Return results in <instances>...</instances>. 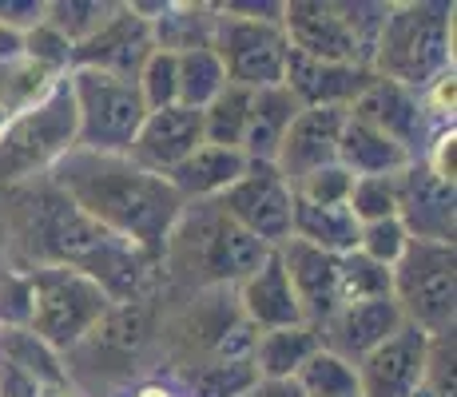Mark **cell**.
<instances>
[{
    "label": "cell",
    "instance_id": "obj_33",
    "mask_svg": "<svg viewBox=\"0 0 457 397\" xmlns=\"http://www.w3.org/2000/svg\"><path fill=\"white\" fill-rule=\"evenodd\" d=\"M338 298H342V306L374 302V298H394V270L378 267V262H370L366 254H358V251L342 254Z\"/></svg>",
    "mask_w": 457,
    "mask_h": 397
},
{
    "label": "cell",
    "instance_id": "obj_23",
    "mask_svg": "<svg viewBox=\"0 0 457 397\" xmlns=\"http://www.w3.org/2000/svg\"><path fill=\"white\" fill-rule=\"evenodd\" d=\"M298 100L287 92L283 84L275 87H259L251 92V116H247V131H243V147L247 163H275L278 144H283L287 128L298 116Z\"/></svg>",
    "mask_w": 457,
    "mask_h": 397
},
{
    "label": "cell",
    "instance_id": "obj_24",
    "mask_svg": "<svg viewBox=\"0 0 457 397\" xmlns=\"http://www.w3.org/2000/svg\"><path fill=\"white\" fill-rule=\"evenodd\" d=\"M338 163L346 167L354 179H370V175H402L414 159L402 152L390 136H382L370 123L354 120L346 112L342 123V139H338Z\"/></svg>",
    "mask_w": 457,
    "mask_h": 397
},
{
    "label": "cell",
    "instance_id": "obj_17",
    "mask_svg": "<svg viewBox=\"0 0 457 397\" xmlns=\"http://www.w3.org/2000/svg\"><path fill=\"white\" fill-rule=\"evenodd\" d=\"M402 310L394 298H374V302H350L338 306L327 322L319 326L322 350H330L334 358L358 366L366 354H374L382 342H390L402 330Z\"/></svg>",
    "mask_w": 457,
    "mask_h": 397
},
{
    "label": "cell",
    "instance_id": "obj_45",
    "mask_svg": "<svg viewBox=\"0 0 457 397\" xmlns=\"http://www.w3.org/2000/svg\"><path fill=\"white\" fill-rule=\"evenodd\" d=\"M8 262V235H4V219H0V267Z\"/></svg>",
    "mask_w": 457,
    "mask_h": 397
},
{
    "label": "cell",
    "instance_id": "obj_28",
    "mask_svg": "<svg viewBox=\"0 0 457 397\" xmlns=\"http://www.w3.org/2000/svg\"><path fill=\"white\" fill-rule=\"evenodd\" d=\"M223 87H227V72L211 44L207 48L175 52V103L204 112Z\"/></svg>",
    "mask_w": 457,
    "mask_h": 397
},
{
    "label": "cell",
    "instance_id": "obj_40",
    "mask_svg": "<svg viewBox=\"0 0 457 397\" xmlns=\"http://www.w3.org/2000/svg\"><path fill=\"white\" fill-rule=\"evenodd\" d=\"M44 21V0H0V24L16 37H24L29 29H37Z\"/></svg>",
    "mask_w": 457,
    "mask_h": 397
},
{
    "label": "cell",
    "instance_id": "obj_42",
    "mask_svg": "<svg viewBox=\"0 0 457 397\" xmlns=\"http://www.w3.org/2000/svg\"><path fill=\"white\" fill-rule=\"evenodd\" d=\"M243 397H306V393H303V385H298L295 377H287V382H262L259 377V382H254Z\"/></svg>",
    "mask_w": 457,
    "mask_h": 397
},
{
    "label": "cell",
    "instance_id": "obj_37",
    "mask_svg": "<svg viewBox=\"0 0 457 397\" xmlns=\"http://www.w3.org/2000/svg\"><path fill=\"white\" fill-rule=\"evenodd\" d=\"M350 183H354V175H350L342 163H330V167L311 171L306 179H298L291 187V195L298 203H311V207H346Z\"/></svg>",
    "mask_w": 457,
    "mask_h": 397
},
{
    "label": "cell",
    "instance_id": "obj_35",
    "mask_svg": "<svg viewBox=\"0 0 457 397\" xmlns=\"http://www.w3.org/2000/svg\"><path fill=\"white\" fill-rule=\"evenodd\" d=\"M29 322H32L29 267L4 262V267H0V330H29Z\"/></svg>",
    "mask_w": 457,
    "mask_h": 397
},
{
    "label": "cell",
    "instance_id": "obj_25",
    "mask_svg": "<svg viewBox=\"0 0 457 397\" xmlns=\"http://www.w3.org/2000/svg\"><path fill=\"white\" fill-rule=\"evenodd\" d=\"M322 350L319 330L314 326H287V330H267L254 334L251 346V366L262 382H287Z\"/></svg>",
    "mask_w": 457,
    "mask_h": 397
},
{
    "label": "cell",
    "instance_id": "obj_16",
    "mask_svg": "<svg viewBox=\"0 0 457 397\" xmlns=\"http://www.w3.org/2000/svg\"><path fill=\"white\" fill-rule=\"evenodd\" d=\"M195 147H204V112L171 103V108L147 112L136 139L128 147V159L152 175H167L183 163Z\"/></svg>",
    "mask_w": 457,
    "mask_h": 397
},
{
    "label": "cell",
    "instance_id": "obj_15",
    "mask_svg": "<svg viewBox=\"0 0 457 397\" xmlns=\"http://www.w3.org/2000/svg\"><path fill=\"white\" fill-rule=\"evenodd\" d=\"M398 219L410 238L426 243H453L457 231V195L453 183L437 179L421 159L398 175Z\"/></svg>",
    "mask_w": 457,
    "mask_h": 397
},
{
    "label": "cell",
    "instance_id": "obj_5",
    "mask_svg": "<svg viewBox=\"0 0 457 397\" xmlns=\"http://www.w3.org/2000/svg\"><path fill=\"white\" fill-rule=\"evenodd\" d=\"M386 4L350 0H283V37L295 52L327 64L370 68Z\"/></svg>",
    "mask_w": 457,
    "mask_h": 397
},
{
    "label": "cell",
    "instance_id": "obj_3",
    "mask_svg": "<svg viewBox=\"0 0 457 397\" xmlns=\"http://www.w3.org/2000/svg\"><path fill=\"white\" fill-rule=\"evenodd\" d=\"M370 72L378 79L426 92L434 79L453 72V4L410 0L386 4L382 29L374 40Z\"/></svg>",
    "mask_w": 457,
    "mask_h": 397
},
{
    "label": "cell",
    "instance_id": "obj_31",
    "mask_svg": "<svg viewBox=\"0 0 457 397\" xmlns=\"http://www.w3.org/2000/svg\"><path fill=\"white\" fill-rule=\"evenodd\" d=\"M251 116V92L247 87L227 84L223 92L204 108V144L211 147H243V131Z\"/></svg>",
    "mask_w": 457,
    "mask_h": 397
},
{
    "label": "cell",
    "instance_id": "obj_43",
    "mask_svg": "<svg viewBox=\"0 0 457 397\" xmlns=\"http://www.w3.org/2000/svg\"><path fill=\"white\" fill-rule=\"evenodd\" d=\"M8 56H21V37L0 24V60H8Z\"/></svg>",
    "mask_w": 457,
    "mask_h": 397
},
{
    "label": "cell",
    "instance_id": "obj_20",
    "mask_svg": "<svg viewBox=\"0 0 457 397\" xmlns=\"http://www.w3.org/2000/svg\"><path fill=\"white\" fill-rule=\"evenodd\" d=\"M374 72L358 64H327V60H311L303 52H287L283 68V87L298 100V108H342L350 112V103L370 87Z\"/></svg>",
    "mask_w": 457,
    "mask_h": 397
},
{
    "label": "cell",
    "instance_id": "obj_22",
    "mask_svg": "<svg viewBox=\"0 0 457 397\" xmlns=\"http://www.w3.org/2000/svg\"><path fill=\"white\" fill-rule=\"evenodd\" d=\"M247 171V155L235 147H195L175 171H167L163 179L171 183V191L183 199V207L191 203H215L231 183H239V175Z\"/></svg>",
    "mask_w": 457,
    "mask_h": 397
},
{
    "label": "cell",
    "instance_id": "obj_39",
    "mask_svg": "<svg viewBox=\"0 0 457 397\" xmlns=\"http://www.w3.org/2000/svg\"><path fill=\"white\" fill-rule=\"evenodd\" d=\"M21 56H29L32 64L48 68V72H56V76L72 72V44L60 37L56 29H48L44 21L21 37Z\"/></svg>",
    "mask_w": 457,
    "mask_h": 397
},
{
    "label": "cell",
    "instance_id": "obj_14",
    "mask_svg": "<svg viewBox=\"0 0 457 397\" xmlns=\"http://www.w3.org/2000/svg\"><path fill=\"white\" fill-rule=\"evenodd\" d=\"M429 338L414 326H402L390 342L358 361V390L362 397H418L426 382Z\"/></svg>",
    "mask_w": 457,
    "mask_h": 397
},
{
    "label": "cell",
    "instance_id": "obj_10",
    "mask_svg": "<svg viewBox=\"0 0 457 397\" xmlns=\"http://www.w3.org/2000/svg\"><path fill=\"white\" fill-rule=\"evenodd\" d=\"M219 64L227 72V84L259 92V87L283 84L287 52L291 44L283 37V24L275 21H251V16H231L215 4V32H211Z\"/></svg>",
    "mask_w": 457,
    "mask_h": 397
},
{
    "label": "cell",
    "instance_id": "obj_7",
    "mask_svg": "<svg viewBox=\"0 0 457 397\" xmlns=\"http://www.w3.org/2000/svg\"><path fill=\"white\" fill-rule=\"evenodd\" d=\"M32 278V322L29 330L60 358L72 354L87 334L112 310V298L100 282L72 267H29Z\"/></svg>",
    "mask_w": 457,
    "mask_h": 397
},
{
    "label": "cell",
    "instance_id": "obj_2",
    "mask_svg": "<svg viewBox=\"0 0 457 397\" xmlns=\"http://www.w3.org/2000/svg\"><path fill=\"white\" fill-rule=\"evenodd\" d=\"M270 246L235 227L215 203L183 207L160 254V275L171 290H235L270 259Z\"/></svg>",
    "mask_w": 457,
    "mask_h": 397
},
{
    "label": "cell",
    "instance_id": "obj_12",
    "mask_svg": "<svg viewBox=\"0 0 457 397\" xmlns=\"http://www.w3.org/2000/svg\"><path fill=\"white\" fill-rule=\"evenodd\" d=\"M350 116L370 123L382 136H390L394 144L402 147L410 159H426L429 144L442 128L429 120L426 103H421V92H410L402 84H390V79H370L362 95L350 103Z\"/></svg>",
    "mask_w": 457,
    "mask_h": 397
},
{
    "label": "cell",
    "instance_id": "obj_41",
    "mask_svg": "<svg viewBox=\"0 0 457 397\" xmlns=\"http://www.w3.org/2000/svg\"><path fill=\"white\" fill-rule=\"evenodd\" d=\"M44 390L32 382L24 369H16L12 361L0 358V397H40Z\"/></svg>",
    "mask_w": 457,
    "mask_h": 397
},
{
    "label": "cell",
    "instance_id": "obj_26",
    "mask_svg": "<svg viewBox=\"0 0 457 397\" xmlns=\"http://www.w3.org/2000/svg\"><path fill=\"white\" fill-rule=\"evenodd\" d=\"M291 238L342 259V254H350L358 246V219L350 215V207H311V203L295 199Z\"/></svg>",
    "mask_w": 457,
    "mask_h": 397
},
{
    "label": "cell",
    "instance_id": "obj_38",
    "mask_svg": "<svg viewBox=\"0 0 457 397\" xmlns=\"http://www.w3.org/2000/svg\"><path fill=\"white\" fill-rule=\"evenodd\" d=\"M136 87H139V95H144L147 112L171 108L175 103V52L155 48L152 56L144 60V68H139Z\"/></svg>",
    "mask_w": 457,
    "mask_h": 397
},
{
    "label": "cell",
    "instance_id": "obj_11",
    "mask_svg": "<svg viewBox=\"0 0 457 397\" xmlns=\"http://www.w3.org/2000/svg\"><path fill=\"white\" fill-rule=\"evenodd\" d=\"M215 207L223 211L235 227H243L251 238L270 246V251H278V246L291 238L295 195L283 175L275 171V163H247L239 183H231V187L215 199Z\"/></svg>",
    "mask_w": 457,
    "mask_h": 397
},
{
    "label": "cell",
    "instance_id": "obj_1",
    "mask_svg": "<svg viewBox=\"0 0 457 397\" xmlns=\"http://www.w3.org/2000/svg\"><path fill=\"white\" fill-rule=\"evenodd\" d=\"M48 179L96 227L152 259L163 254L167 235L183 215V199L171 191V183L163 175L144 171L128 155H96L76 147L52 167Z\"/></svg>",
    "mask_w": 457,
    "mask_h": 397
},
{
    "label": "cell",
    "instance_id": "obj_18",
    "mask_svg": "<svg viewBox=\"0 0 457 397\" xmlns=\"http://www.w3.org/2000/svg\"><path fill=\"white\" fill-rule=\"evenodd\" d=\"M342 123H346L342 108H303L291 120L275 155V171L287 179V187H295L298 179H306L319 167L338 163Z\"/></svg>",
    "mask_w": 457,
    "mask_h": 397
},
{
    "label": "cell",
    "instance_id": "obj_9",
    "mask_svg": "<svg viewBox=\"0 0 457 397\" xmlns=\"http://www.w3.org/2000/svg\"><path fill=\"white\" fill-rule=\"evenodd\" d=\"M68 92L76 103V147L96 155H128L147 103L136 79H120L96 68H72Z\"/></svg>",
    "mask_w": 457,
    "mask_h": 397
},
{
    "label": "cell",
    "instance_id": "obj_30",
    "mask_svg": "<svg viewBox=\"0 0 457 397\" xmlns=\"http://www.w3.org/2000/svg\"><path fill=\"white\" fill-rule=\"evenodd\" d=\"M0 358L12 361L16 369L32 377L40 390H52V385H64V358L52 346H44L32 330H0Z\"/></svg>",
    "mask_w": 457,
    "mask_h": 397
},
{
    "label": "cell",
    "instance_id": "obj_32",
    "mask_svg": "<svg viewBox=\"0 0 457 397\" xmlns=\"http://www.w3.org/2000/svg\"><path fill=\"white\" fill-rule=\"evenodd\" d=\"M112 8H116L112 0H44V24L76 48L108 21Z\"/></svg>",
    "mask_w": 457,
    "mask_h": 397
},
{
    "label": "cell",
    "instance_id": "obj_27",
    "mask_svg": "<svg viewBox=\"0 0 457 397\" xmlns=\"http://www.w3.org/2000/svg\"><path fill=\"white\" fill-rule=\"evenodd\" d=\"M179 385L187 397H243L259 382L251 358H207L179 366Z\"/></svg>",
    "mask_w": 457,
    "mask_h": 397
},
{
    "label": "cell",
    "instance_id": "obj_34",
    "mask_svg": "<svg viewBox=\"0 0 457 397\" xmlns=\"http://www.w3.org/2000/svg\"><path fill=\"white\" fill-rule=\"evenodd\" d=\"M350 215L362 223L378 219H398V175H370V179H354L346 195Z\"/></svg>",
    "mask_w": 457,
    "mask_h": 397
},
{
    "label": "cell",
    "instance_id": "obj_6",
    "mask_svg": "<svg viewBox=\"0 0 457 397\" xmlns=\"http://www.w3.org/2000/svg\"><path fill=\"white\" fill-rule=\"evenodd\" d=\"M68 152H76V103L68 76L52 87L37 108L21 112L0 131V191L37 183Z\"/></svg>",
    "mask_w": 457,
    "mask_h": 397
},
{
    "label": "cell",
    "instance_id": "obj_19",
    "mask_svg": "<svg viewBox=\"0 0 457 397\" xmlns=\"http://www.w3.org/2000/svg\"><path fill=\"white\" fill-rule=\"evenodd\" d=\"M275 254H278V262H283L287 282H291V290L298 298L303 322L319 330V326L342 306V298H338L342 259L338 254H327V251H314V246L298 243V238H287Z\"/></svg>",
    "mask_w": 457,
    "mask_h": 397
},
{
    "label": "cell",
    "instance_id": "obj_46",
    "mask_svg": "<svg viewBox=\"0 0 457 397\" xmlns=\"http://www.w3.org/2000/svg\"><path fill=\"white\" fill-rule=\"evenodd\" d=\"M330 397H362V390L354 385V390H342V393H330Z\"/></svg>",
    "mask_w": 457,
    "mask_h": 397
},
{
    "label": "cell",
    "instance_id": "obj_29",
    "mask_svg": "<svg viewBox=\"0 0 457 397\" xmlns=\"http://www.w3.org/2000/svg\"><path fill=\"white\" fill-rule=\"evenodd\" d=\"M64 76L48 72V68L32 64L29 56H8L0 60V108L8 112V120L21 116V112L37 108L44 95L60 84Z\"/></svg>",
    "mask_w": 457,
    "mask_h": 397
},
{
    "label": "cell",
    "instance_id": "obj_8",
    "mask_svg": "<svg viewBox=\"0 0 457 397\" xmlns=\"http://www.w3.org/2000/svg\"><path fill=\"white\" fill-rule=\"evenodd\" d=\"M394 302L402 322L426 338L453 334L457 322V251L453 243L410 238L406 254L394 267Z\"/></svg>",
    "mask_w": 457,
    "mask_h": 397
},
{
    "label": "cell",
    "instance_id": "obj_36",
    "mask_svg": "<svg viewBox=\"0 0 457 397\" xmlns=\"http://www.w3.org/2000/svg\"><path fill=\"white\" fill-rule=\"evenodd\" d=\"M410 246V231L402 227V219H378V223H362L358 227V254H366L378 267H398V259Z\"/></svg>",
    "mask_w": 457,
    "mask_h": 397
},
{
    "label": "cell",
    "instance_id": "obj_13",
    "mask_svg": "<svg viewBox=\"0 0 457 397\" xmlns=\"http://www.w3.org/2000/svg\"><path fill=\"white\" fill-rule=\"evenodd\" d=\"M155 52L152 21L139 16L136 4H116L112 16L84 44L72 48V68H96L120 79H136L144 60Z\"/></svg>",
    "mask_w": 457,
    "mask_h": 397
},
{
    "label": "cell",
    "instance_id": "obj_47",
    "mask_svg": "<svg viewBox=\"0 0 457 397\" xmlns=\"http://www.w3.org/2000/svg\"><path fill=\"white\" fill-rule=\"evenodd\" d=\"M4 123H8V112H4V108H0V131H4Z\"/></svg>",
    "mask_w": 457,
    "mask_h": 397
},
{
    "label": "cell",
    "instance_id": "obj_21",
    "mask_svg": "<svg viewBox=\"0 0 457 397\" xmlns=\"http://www.w3.org/2000/svg\"><path fill=\"white\" fill-rule=\"evenodd\" d=\"M235 306H239L243 322L254 334L267 330H287V326H303V310H298V298L287 282V270L278 262V254H270L251 278H243L235 286Z\"/></svg>",
    "mask_w": 457,
    "mask_h": 397
},
{
    "label": "cell",
    "instance_id": "obj_4",
    "mask_svg": "<svg viewBox=\"0 0 457 397\" xmlns=\"http://www.w3.org/2000/svg\"><path fill=\"white\" fill-rule=\"evenodd\" d=\"M155 342H160V294L112 306L80 346L64 354L68 385L84 397L112 393L116 385L131 382V374L147 361Z\"/></svg>",
    "mask_w": 457,
    "mask_h": 397
},
{
    "label": "cell",
    "instance_id": "obj_44",
    "mask_svg": "<svg viewBox=\"0 0 457 397\" xmlns=\"http://www.w3.org/2000/svg\"><path fill=\"white\" fill-rule=\"evenodd\" d=\"M40 397H84V393H80V390H72V385L64 382V385H52V390H44Z\"/></svg>",
    "mask_w": 457,
    "mask_h": 397
}]
</instances>
